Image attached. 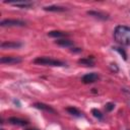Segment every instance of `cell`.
Here are the masks:
<instances>
[{"instance_id":"obj_1","label":"cell","mask_w":130,"mask_h":130,"mask_svg":"<svg viewBox=\"0 0 130 130\" xmlns=\"http://www.w3.org/2000/svg\"><path fill=\"white\" fill-rule=\"evenodd\" d=\"M115 41L122 46H130V27L126 25H118L114 30Z\"/></svg>"},{"instance_id":"obj_2","label":"cell","mask_w":130,"mask_h":130,"mask_svg":"<svg viewBox=\"0 0 130 130\" xmlns=\"http://www.w3.org/2000/svg\"><path fill=\"white\" fill-rule=\"evenodd\" d=\"M34 63L39 64V65H45V66H65V63L60 61V60H56V59H52L49 57H38L34 60Z\"/></svg>"},{"instance_id":"obj_3","label":"cell","mask_w":130,"mask_h":130,"mask_svg":"<svg viewBox=\"0 0 130 130\" xmlns=\"http://www.w3.org/2000/svg\"><path fill=\"white\" fill-rule=\"evenodd\" d=\"M1 26H23L25 22L19 19H4L0 22Z\"/></svg>"},{"instance_id":"obj_4","label":"cell","mask_w":130,"mask_h":130,"mask_svg":"<svg viewBox=\"0 0 130 130\" xmlns=\"http://www.w3.org/2000/svg\"><path fill=\"white\" fill-rule=\"evenodd\" d=\"M98 79H99V75L96 73H94V72H91V73H87V74L83 75L82 78H81V81L83 83H85V84H88V83L95 82Z\"/></svg>"},{"instance_id":"obj_5","label":"cell","mask_w":130,"mask_h":130,"mask_svg":"<svg viewBox=\"0 0 130 130\" xmlns=\"http://www.w3.org/2000/svg\"><path fill=\"white\" fill-rule=\"evenodd\" d=\"M2 64H16L21 62V58L19 57H12V56H5L0 59Z\"/></svg>"},{"instance_id":"obj_6","label":"cell","mask_w":130,"mask_h":130,"mask_svg":"<svg viewBox=\"0 0 130 130\" xmlns=\"http://www.w3.org/2000/svg\"><path fill=\"white\" fill-rule=\"evenodd\" d=\"M34 107L36 109H39V110H42V111H46V112H49V113H53V114L56 113L55 110L51 106L43 104V103H36V104H34Z\"/></svg>"},{"instance_id":"obj_7","label":"cell","mask_w":130,"mask_h":130,"mask_svg":"<svg viewBox=\"0 0 130 130\" xmlns=\"http://www.w3.org/2000/svg\"><path fill=\"white\" fill-rule=\"evenodd\" d=\"M8 122L12 125H17V126H25L28 124V122L26 120L20 119V118H16V117H10L8 119Z\"/></svg>"},{"instance_id":"obj_8","label":"cell","mask_w":130,"mask_h":130,"mask_svg":"<svg viewBox=\"0 0 130 130\" xmlns=\"http://www.w3.org/2000/svg\"><path fill=\"white\" fill-rule=\"evenodd\" d=\"M21 46H22V44L18 43V42H3L1 44L2 49H16Z\"/></svg>"},{"instance_id":"obj_9","label":"cell","mask_w":130,"mask_h":130,"mask_svg":"<svg viewBox=\"0 0 130 130\" xmlns=\"http://www.w3.org/2000/svg\"><path fill=\"white\" fill-rule=\"evenodd\" d=\"M87 14L90 15V16L96 17V18H99V19H103V20L109 18L108 14H106V13H104V12H100V11H87Z\"/></svg>"},{"instance_id":"obj_10","label":"cell","mask_w":130,"mask_h":130,"mask_svg":"<svg viewBox=\"0 0 130 130\" xmlns=\"http://www.w3.org/2000/svg\"><path fill=\"white\" fill-rule=\"evenodd\" d=\"M44 10L51 11V12H63V11L66 10V8L65 7H61V6L52 5V6H46V7H44Z\"/></svg>"},{"instance_id":"obj_11","label":"cell","mask_w":130,"mask_h":130,"mask_svg":"<svg viewBox=\"0 0 130 130\" xmlns=\"http://www.w3.org/2000/svg\"><path fill=\"white\" fill-rule=\"evenodd\" d=\"M48 36L52 38H64V37H67L68 34L61 30H51L48 32Z\"/></svg>"},{"instance_id":"obj_12","label":"cell","mask_w":130,"mask_h":130,"mask_svg":"<svg viewBox=\"0 0 130 130\" xmlns=\"http://www.w3.org/2000/svg\"><path fill=\"white\" fill-rule=\"evenodd\" d=\"M56 44L61 47H65V48H69V47L73 46V42L70 40H67V39H60V40L56 41Z\"/></svg>"},{"instance_id":"obj_13","label":"cell","mask_w":130,"mask_h":130,"mask_svg":"<svg viewBox=\"0 0 130 130\" xmlns=\"http://www.w3.org/2000/svg\"><path fill=\"white\" fill-rule=\"evenodd\" d=\"M78 63L81 65H85V66H93L94 62H93V57H87V58H83V59H79Z\"/></svg>"},{"instance_id":"obj_14","label":"cell","mask_w":130,"mask_h":130,"mask_svg":"<svg viewBox=\"0 0 130 130\" xmlns=\"http://www.w3.org/2000/svg\"><path fill=\"white\" fill-rule=\"evenodd\" d=\"M66 111L70 114V115H72V116H75V117H81L82 116V113L79 111V110H77L76 108H74V107H69V108H66Z\"/></svg>"},{"instance_id":"obj_15","label":"cell","mask_w":130,"mask_h":130,"mask_svg":"<svg viewBox=\"0 0 130 130\" xmlns=\"http://www.w3.org/2000/svg\"><path fill=\"white\" fill-rule=\"evenodd\" d=\"M11 4L14 6H17V7H21V8H27L32 5L29 2H16V3H11Z\"/></svg>"},{"instance_id":"obj_16","label":"cell","mask_w":130,"mask_h":130,"mask_svg":"<svg viewBox=\"0 0 130 130\" xmlns=\"http://www.w3.org/2000/svg\"><path fill=\"white\" fill-rule=\"evenodd\" d=\"M91 113H92V115H93L95 118H98L99 120H103L104 116H103L102 112H101V111H99L98 109H92V110H91Z\"/></svg>"},{"instance_id":"obj_17","label":"cell","mask_w":130,"mask_h":130,"mask_svg":"<svg viewBox=\"0 0 130 130\" xmlns=\"http://www.w3.org/2000/svg\"><path fill=\"white\" fill-rule=\"evenodd\" d=\"M114 50H116L117 52H119L121 55H122V57L124 58V60H127V55H126V53H125V51L122 49V48H119V47H115V48H113Z\"/></svg>"},{"instance_id":"obj_18","label":"cell","mask_w":130,"mask_h":130,"mask_svg":"<svg viewBox=\"0 0 130 130\" xmlns=\"http://www.w3.org/2000/svg\"><path fill=\"white\" fill-rule=\"evenodd\" d=\"M114 108H115V105H114L113 103H108V104L106 105V111H108V112L112 111Z\"/></svg>"},{"instance_id":"obj_19","label":"cell","mask_w":130,"mask_h":130,"mask_svg":"<svg viewBox=\"0 0 130 130\" xmlns=\"http://www.w3.org/2000/svg\"><path fill=\"white\" fill-rule=\"evenodd\" d=\"M111 69H112L113 71H114V69H115V71H116V72L118 71V67L116 66V64H111Z\"/></svg>"},{"instance_id":"obj_20","label":"cell","mask_w":130,"mask_h":130,"mask_svg":"<svg viewBox=\"0 0 130 130\" xmlns=\"http://www.w3.org/2000/svg\"><path fill=\"white\" fill-rule=\"evenodd\" d=\"M72 52H81V49H79V48H75V49H72Z\"/></svg>"},{"instance_id":"obj_21","label":"cell","mask_w":130,"mask_h":130,"mask_svg":"<svg viewBox=\"0 0 130 130\" xmlns=\"http://www.w3.org/2000/svg\"><path fill=\"white\" fill-rule=\"evenodd\" d=\"M27 130H38V129H36V128H32V129H27Z\"/></svg>"}]
</instances>
